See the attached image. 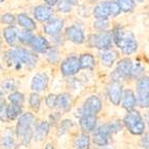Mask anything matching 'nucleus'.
<instances>
[{
    "instance_id": "nucleus-1",
    "label": "nucleus",
    "mask_w": 149,
    "mask_h": 149,
    "mask_svg": "<svg viewBox=\"0 0 149 149\" xmlns=\"http://www.w3.org/2000/svg\"><path fill=\"white\" fill-rule=\"evenodd\" d=\"M17 127H16V134L18 139H20L22 145H28L33 138V130H35V116L31 113H25L18 118Z\"/></svg>"
},
{
    "instance_id": "nucleus-2",
    "label": "nucleus",
    "mask_w": 149,
    "mask_h": 149,
    "mask_svg": "<svg viewBox=\"0 0 149 149\" xmlns=\"http://www.w3.org/2000/svg\"><path fill=\"white\" fill-rule=\"evenodd\" d=\"M112 37L116 45L122 50V52L124 54H132L138 49L137 41L134 40V37L130 32L124 31L122 28L119 27L114 30Z\"/></svg>"
},
{
    "instance_id": "nucleus-3",
    "label": "nucleus",
    "mask_w": 149,
    "mask_h": 149,
    "mask_svg": "<svg viewBox=\"0 0 149 149\" xmlns=\"http://www.w3.org/2000/svg\"><path fill=\"white\" fill-rule=\"evenodd\" d=\"M125 126L132 134H142L145 130V123L139 112L137 111H129L127 115L124 117Z\"/></svg>"
},
{
    "instance_id": "nucleus-4",
    "label": "nucleus",
    "mask_w": 149,
    "mask_h": 149,
    "mask_svg": "<svg viewBox=\"0 0 149 149\" xmlns=\"http://www.w3.org/2000/svg\"><path fill=\"white\" fill-rule=\"evenodd\" d=\"M120 8L118 3L116 1H104V2H101L97 5L94 10V16L97 19H107V17L109 16H115L119 15L120 13Z\"/></svg>"
},
{
    "instance_id": "nucleus-5",
    "label": "nucleus",
    "mask_w": 149,
    "mask_h": 149,
    "mask_svg": "<svg viewBox=\"0 0 149 149\" xmlns=\"http://www.w3.org/2000/svg\"><path fill=\"white\" fill-rule=\"evenodd\" d=\"M112 33L109 31H102L98 35L90 36L89 42L90 45L93 47H96L98 49L102 50H109L112 47Z\"/></svg>"
},
{
    "instance_id": "nucleus-6",
    "label": "nucleus",
    "mask_w": 149,
    "mask_h": 149,
    "mask_svg": "<svg viewBox=\"0 0 149 149\" xmlns=\"http://www.w3.org/2000/svg\"><path fill=\"white\" fill-rule=\"evenodd\" d=\"M102 107L101 100L97 96H90L85 101L82 107H80L78 111V116H85V115H96L100 112Z\"/></svg>"
},
{
    "instance_id": "nucleus-7",
    "label": "nucleus",
    "mask_w": 149,
    "mask_h": 149,
    "mask_svg": "<svg viewBox=\"0 0 149 149\" xmlns=\"http://www.w3.org/2000/svg\"><path fill=\"white\" fill-rule=\"evenodd\" d=\"M62 73L65 76H72L75 75L80 69L79 61L76 56H70L63 62L62 64Z\"/></svg>"
},
{
    "instance_id": "nucleus-8",
    "label": "nucleus",
    "mask_w": 149,
    "mask_h": 149,
    "mask_svg": "<svg viewBox=\"0 0 149 149\" xmlns=\"http://www.w3.org/2000/svg\"><path fill=\"white\" fill-rule=\"evenodd\" d=\"M16 55H17L18 60L20 61V63L25 64L28 68H33L37 64L38 57L35 53H32L31 51L24 48H19V49L15 50Z\"/></svg>"
},
{
    "instance_id": "nucleus-9",
    "label": "nucleus",
    "mask_w": 149,
    "mask_h": 149,
    "mask_svg": "<svg viewBox=\"0 0 149 149\" xmlns=\"http://www.w3.org/2000/svg\"><path fill=\"white\" fill-rule=\"evenodd\" d=\"M122 93H123L122 85L119 81H114V80H113L109 85V87H107V95H109V100H111V102L115 105L120 104L121 98H122Z\"/></svg>"
},
{
    "instance_id": "nucleus-10",
    "label": "nucleus",
    "mask_w": 149,
    "mask_h": 149,
    "mask_svg": "<svg viewBox=\"0 0 149 149\" xmlns=\"http://www.w3.org/2000/svg\"><path fill=\"white\" fill-rule=\"evenodd\" d=\"M48 86V77L45 73H38L31 80V90L33 93H39L45 91Z\"/></svg>"
},
{
    "instance_id": "nucleus-11",
    "label": "nucleus",
    "mask_w": 149,
    "mask_h": 149,
    "mask_svg": "<svg viewBox=\"0 0 149 149\" xmlns=\"http://www.w3.org/2000/svg\"><path fill=\"white\" fill-rule=\"evenodd\" d=\"M97 118L96 115H85L79 117V125L81 129L86 132H92L96 128Z\"/></svg>"
},
{
    "instance_id": "nucleus-12",
    "label": "nucleus",
    "mask_w": 149,
    "mask_h": 149,
    "mask_svg": "<svg viewBox=\"0 0 149 149\" xmlns=\"http://www.w3.org/2000/svg\"><path fill=\"white\" fill-rule=\"evenodd\" d=\"M66 36L71 42L75 43V44H81L85 41V35H84L82 30L75 25H72V26L67 28Z\"/></svg>"
},
{
    "instance_id": "nucleus-13",
    "label": "nucleus",
    "mask_w": 149,
    "mask_h": 149,
    "mask_svg": "<svg viewBox=\"0 0 149 149\" xmlns=\"http://www.w3.org/2000/svg\"><path fill=\"white\" fill-rule=\"evenodd\" d=\"M62 28H63V20H61L58 18L50 19L44 26L45 32L49 36H56L57 33H60Z\"/></svg>"
},
{
    "instance_id": "nucleus-14",
    "label": "nucleus",
    "mask_w": 149,
    "mask_h": 149,
    "mask_svg": "<svg viewBox=\"0 0 149 149\" xmlns=\"http://www.w3.org/2000/svg\"><path fill=\"white\" fill-rule=\"evenodd\" d=\"M72 104V99L71 96L67 93H63L56 96V102H55V107L60 109L61 112H69Z\"/></svg>"
},
{
    "instance_id": "nucleus-15",
    "label": "nucleus",
    "mask_w": 149,
    "mask_h": 149,
    "mask_svg": "<svg viewBox=\"0 0 149 149\" xmlns=\"http://www.w3.org/2000/svg\"><path fill=\"white\" fill-rule=\"evenodd\" d=\"M132 63L129 58H123L121 60L117 65L116 71L121 75L123 79H126L130 77L132 74Z\"/></svg>"
},
{
    "instance_id": "nucleus-16",
    "label": "nucleus",
    "mask_w": 149,
    "mask_h": 149,
    "mask_svg": "<svg viewBox=\"0 0 149 149\" xmlns=\"http://www.w3.org/2000/svg\"><path fill=\"white\" fill-rule=\"evenodd\" d=\"M122 105L125 109L127 111H132L134 107L137 104V100H136V96L134 93L132 92V90H125L124 92L122 93Z\"/></svg>"
},
{
    "instance_id": "nucleus-17",
    "label": "nucleus",
    "mask_w": 149,
    "mask_h": 149,
    "mask_svg": "<svg viewBox=\"0 0 149 149\" xmlns=\"http://www.w3.org/2000/svg\"><path fill=\"white\" fill-rule=\"evenodd\" d=\"M50 125L48 121H41L39 124L35 125V130H33V138L37 141H43L47 137L49 132Z\"/></svg>"
},
{
    "instance_id": "nucleus-18",
    "label": "nucleus",
    "mask_w": 149,
    "mask_h": 149,
    "mask_svg": "<svg viewBox=\"0 0 149 149\" xmlns=\"http://www.w3.org/2000/svg\"><path fill=\"white\" fill-rule=\"evenodd\" d=\"M52 8L50 6H47V5H39L35 10L36 19L39 21H42V22L49 20L51 16H52Z\"/></svg>"
},
{
    "instance_id": "nucleus-19",
    "label": "nucleus",
    "mask_w": 149,
    "mask_h": 149,
    "mask_svg": "<svg viewBox=\"0 0 149 149\" xmlns=\"http://www.w3.org/2000/svg\"><path fill=\"white\" fill-rule=\"evenodd\" d=\"M29 46H31L32 49L35 50L36 52L40 53H45L48 50V48H49L48 42L42 37H33Z\"/></svg>"
},
{
    "instance_id": "nucleus-20",
    "label": "nucleus",
    "mask_w": 149,
    "mask_h": 149,
    "mask_svg": "<svg viewBox=\"0 0 149 149\" xmlns=\"http://www.w3.org/2000/svg\"><path fill=\"white\" fill-rule=\"evenodd\" d=\"M18 29L15 26H10V27L5 28L4 32H3V36H4V39L6 41L8 45L10 46H15L16 43L18 41Z\"/></svg>"
},
{
    "instance_id": "nucleus-21",
    "label": "nucleus",
    "mask_w": 149,
    "mask_h": 149,
    "mask_svg": "<svg viewBox=\"0 0 149 149\" xmlns=\"http://www.w3.org/2000/svg\"><path fill=\"white\" fill-rule=\"evenodd\" d=\"M23 114V105L17 104H8V109H6V115H8V120H16Z\"/></svg>"
},
{
    "instance_id": "nucleus-22",
    "label": "nucleus",
    "mask_w": 149,
    "mask_h": 149,
    "mask_svg": "<svg viewBox=\"0 0 149 149\" xmlns=\"http://www.w3.org/2000/svg\"><path fill=\"white\" fill-rule=\"evenodd\" d=\"M18 23L24 28L25 30H28V31H32L37 28V25L33 21L30 19L28 16L24 15V14H20L18 16Z\"/></svg>"
},
{
    "instance_id": "nucleus-23",
    "label": "nucleus",
    "mask_w": 149,
    "mask_h": 149,
    "mask_svg": "<svg viewBox=\"0 0 149 149\" xmlns=\"http://www.w3.org/2000/svg\"><path fill=\"white\" fill-rule=\"evenodd\" d=\"M79 61V66L82 69H91L95 66V58L92 54L89 53H85L81 54L78 58Z\"/></svg>"
},
{
    "instance_id": "nucleus-24",
    "label": "nucleus",
    "mask_w": 149,
    "mask_h": 149,
    "mask_svg": "<svg viewBox=\"0 0 149 149\" xmlns=\"http://www.w3.org/2000/svg\"><path fill=\"white\" fill-rule=\"evenodd\" d=\"M4 60L10 67H15L16 69H20L21 68V63L20 61L18 60L15 50H10V51L5 53Z\"/></svg>"
},
{
    "instance_id": "nucleus-25",
    "label": "nucleus",
    "mask_w": 149,
    "mask_h": 149,
    "mask_svg": "<svg viewBox=\"0 0 149 149\" xmlns=\"http://www.w3.org/2000/svg\"><path fill=\"white\" fill-rule=\"evenodd\" d=\"M116 58H117V53L113 50H105L104 52H102L101 54L102 64L107 66V67L112 66L116 61Z\"/></svg>"
},
{
    "instance_id": "nucleus-26",
    "label": "nucleus",
    "mask_w": 149,
    "mask_h": 149,
    "mask_svg": "<svg viewBox=\"0 0 149 149\" xmlns=\"http://www.w3.org/2000/svg\"><path fill=\"white\" fill-rule=\"evenodd\" d=\"M74 143L77 149H89L90 138L87 134H81L79 136H77Z\"/></svg>"
},
{
    "instance_id": "nucleus-27",
    "label": "nucleus",
    "mask_w": 149,
    "mask_h": 149,
    "mask_svg": "<svg viewBox=\"0 0 149 149\" xmlns=\"http://www.w3.org/2000/svg\"><path fill=\"white\" fill-rule=\"evenodd\" d=\"M93 142L98 146H105L109 143V137L99 132L98 129H96V132H94V136H93Z\"/></svg>"
},
{
    "instance_id": "nucleus-28",
    "label": "nucleus",
    "mask_w": 149,
    "mask_h": 149,
    "mask_svg": "<svg viewBox=\"0 0 149 149\" xmlns=\"http://www.w3.org/2000/svg\"><path fill=\"white\" fill-rule=\"evenodd\" d=\"M138 93L149 95V77L142 76L138 82Z\"/></svg>"
},
{
    "instance_id": "nucleus-29",
    "label": "nucleus",
    "mask_w": 149,
    "mask_h": 149,
    "mask_svg": "<svg viewBox=\"0 0 149 149\" xmlns=\"http://www.w3.org/2000/svg\"><path fill=\"white\" fill-rule=\"evenodd\" d=\"M8 101L12 103V104H17V105H22L23 102H24V95L22 93L15 91V92L10 93L8 97Z\"/></svg>"
},
{
    "instance_id": "nucleus-30",
    "label": "nucleus",
    "mask_w": 149,
    "mask_h": 149,
    "mask_svg": "<svg viewBox=\"0 0 149 149\" xmlns=\"http://www.w3.org/2000/svg\"><path fill=\"white\" fill-rule=\"evenodd\" d=\"M29 105L33 111L38 112L39 109H40V105H41V98H40V95L38 94V93H31L29 96Z\"/></svg>"
},
{
    "instance_id": "nucleus-31",
    "label": "nucleus",
    "mask_w": 149,
    "mask_h": 149,
    "mask_svg": "<svg viewBox=\"0 0 149 149\" xmlns=\"http://www.w3.org/2000/svg\"><path fill=\"white\" fill-rule=\"evenodd\" d=\"M18 39L20 42H22L24 45H30L32 39H33V36H32L31 31H28V30H22L18 33Z\"/></svg>"
},
{
    "instance_id": "nucleus-32",
    "label": "nucleus",
    "mask_w": 149,
    "mask_h": 149,
    "mask_svg": "<svg viewBox=\"0 0 149 149\" xmlns=\"http://www.w3.org/2000/svg\"><path fill=\"white\" fill-rule=\"evenodd\" d=\"M117 3L120 10H122L123 12H130L136 6L134 0H117Z\"/></svg>"
},
{
    "instance_id": "nucleus-33",
    "label": "nucleus",
    "mask_w": 149,
    "mask_h": 149,
    "mask_svg": "<svg viewBox=\"0 0 149 149\" xmlns=\"http://www.w3.org/2000/svg\"><path fill=\"white\" fill-rule=\"evenodd\" d=\"M1 145H2L5 149H15L16 146H17L14 137L10 136V134H6L5 137H3L2 141H1Z\"/></svg>"
},
{
    "instance_id": "nucleus-34",
    "label": "nucleus",
    "mask_w": 149,
    "mask_h": 149,
    "mask_svg": "<svg viewBox=\"0 0 149 149\" xmlns=\"http://www.w3.org/2000/svg\"><path fill=\"white\" fill-rule=\"evenodd\" d=\"M73 123L71 120H64V121L61 122L60 127H58V130H57V136H62V134H66V132L69 130L71 127H72Z\"/></svg>"
},
{
    "instance_id": "nucleus-35",
    "label": "nucleus",
    "mask_w": 149,
    "mask_h": 149,
    "mask_svg": "<svg viewBox=\"0 0 149 149\" xmlns=\"http://www.w3.org/2000/svg\"><path fill=\"white\" fill-rule=\"evenodd\" d=\"M143 72H144V68H143V66L141 64L138 63L136 65H132L130 76H132L134 78H141L143 76Z\"/></svg>"
},
{
    "instance_id": "nucleus-36",
    "label": "nucleus",
    "mask_w": 149,
    "mask_h": 149,
    "mask_svg": "<svg viewBox=\"0 0 149 149\" xmlns=\"http://www.w3.org/2000/svg\"><path fill=\"white\" fill-rule=\"evenodd\" d=\"M136 100H137V103L141 107H149V95L138 93L137 97H136Z\"/></svg>"
},
{
    "instance_id": "nucleus-37",
    "label": "nucleus",
    "mask_w": 149,
    "mask_h": 149,
    "mask_svg": "<svg viewBox=\"0 0 149 149\" xmlns=\"http://www.w3.org/2000/svg\"><path fill=\"white\" fill-rule=\"evenodd\" d=\"M6 109H8V103L2 100L0 102V120L2 122H8V115H6Z\"/></svg>"
},
{
    "instance_id": "nucleus-38",
    "label": "nucleus",
    "mask_w": 149,
    "mask_h": 149,
    "mask_svg": "<svg viewBox=\"0 0 149 149\" xmlns=\"http://www.w3.org/2000/svg\"><path fill=\"white\" fill-rule=\"evenodd\" d=\"M1 88H2L4 91H6V92H10V91L15 90L16 84L13 79H6L1 84Z\"/></svg>"
},
{
    "instance_id": "nucleus-39",
    "label": "nucleus",
    "mask_w": 149,
    "mask_h": 149,
    "mask_svg": "<svg viewBox=\"0 0 149 149\" xmlns=\"http://www.w3.org/2000/svg\"><path fill=\"white\" fill-rule=\"evenodd\" d=\"M109 26V20L107 19H98L94 23V27L98 30H104Z\"/></svg>"
},
{
    "instance_id": "nucleus-40",
    "label": "nucleus",
    "mask_w": 149,
    "mask_h": 149,
    "mask_svg": "<svg viewBox=\"0 0 149 149\" xmlns=\"http://www.w3.org/2000/svg\"><path fill=\"white\" fill-rule=\"evenodd\" d=\"M109 129H111V134H115V132H118L120 130H122L123 128V124H122L120 121H114L109 123Z\"/></svg>"
},
{
    "instance_id": "nucleus-41",
    "label": "nucleus",
    "mask_w": 149,
    "mask_h": 149,
    "mask_svg": "<svg viewBox=\"0 0 149 149\" xmlns=\"http://www.w3.org/2000/svg\"><path fill=\"white\" fill-rule=\"evenodd\" d=\"M46 105H47L49 109H53L55 107V102H56V95L54 94H50L46 97Z\"/></svg>"
},
{
    "instance_id": "nucleus-42",
    "label": "nucleus",
    "mask_w": 149,
    "mask_h": 149,
    "mask_svg": "<svg viewBox=\"0 0 149 149\" xmlns=\"http://www.w3.org/2000/svg\"><path fill=\"white\" fill-rule=\"evenodd\" d=\"M47 60L49 63L51 64H54L57 60V51L55 48H52V49L49 50V52L47 53Z\"/></svg>"
},
{
    "instance_id": "nucleus-43",
    "label": "nucleus",
    "mask_w": 149,
    "mask_h": 149,
    "mask_svg": "<svg viewBox=\"0 0 149 149\" xmlns=\"http://www.w3.org/2000/svg\"><path fill=\"white\" fill-rule=\"evenodd\" d=\"M61 113L60 112H56V113H53V114H51L49 116V125L50 126H52V125H55L58 122V120H60L61 118Z\"/></svg>"
},
{
    "instance_id": "nucleus-44",
    "label": "nucleus",
    "mask_w": 149,
    "mask_h": 149,
    "mask_svg": "<svg viewBox=\"0 0 149 149\" xmlns=\"http://www.w3.org/2000/svg\"><path fill=\"white\" fill-rule=\"evenodd\" d=\"M1 21L2 23H6V24H13L15 22V17L12 14H5L1 17Z\"/></svg>"
},
{
    "instance_id": "nucleus-45",
    "label": "nucleus",
    "mask_w": 149,
    "mask_h": 149,
    "mask_svg": "<svg viewBox=\"0 0 149 149\" xmlns=\"http://www.w3.org/2000/svg\"><path fill=\"white\" fill-rule=\"evenodd\" d=\"M141 147H143L144 149H149V132L146 134H144V137L141 139Z\"/></svg>"
},
{
    "instance_id": "nucleus-46",
    "label": "nucleus",
    "mask_w": 149,
    "mask_h": 149,
    "mask_svg": "<svg viewBox=\"0 0 149 149\" xmlns=\"http://www.w3.org/2000/svg\"><path fill=\"white\" fill-rule=\"evenodd\" d=\"M60 10H64V12H69L70 10V4L67 2H65V1H62V2L60 3Z\"/></svg>"
},
{
    "instance_id": "nucleus-47",
    "label": "nucleus",
    "mask_w": 149,
    "mask_h": 149,
    "mask_svg": "<svg viewBox=\"0 0 149 149\" xmlns=\"http://www.w3.org/2000/svg\"><path fill=\"white\" fill-rule=\"evenodd\" d=\"M45 2L47 3L48 6H53V5H55L57 3V0H45Z\"/></svg>"
},
{
    "instance_id": "nucleus-48",
    "label": "nucleus",
    "mask_w": 149,
    "mask_h": 149,
    "mask_svg": "<svg viewBox=\"0 0 149 149\" xmlns=\"http://www.w3.org/2000/svg\"><path fill=\"white\" fill-rule=\"evenodd\" d=\"M63 1L69 3V4H72V5H74V4H76V3H77V0H63Z\"/></svg>"
},
{
    "instance_id": "nucleus-49",
    "label": "nucleus",
    "mask_w": 149,
    "mask_h": 149,
    "mask_svg": "<svg viewBox=\"0 0 149 149\" xmlns=\"http://www.w3.org/2000/svg\"><path fill=\"white\" fill-rule=\"evenodd\" d=\"M45 149H54V148H53V146H52V145L47 144V145H46V147H45Z\"/></svg>"
},
{
    "instance_id": "nucleus-50",
    "label": "nucleus",
    "mask_w": 149,
    "mask_h": 149,
    "mask_svg": "<svg viewBox=\"0 0 149 149\" xmlns=\"http://www.w3.org/2000/svg\"><path fill=\"white\" fill-rule=\"evenodd\" d=\"M146 122H147V124H148V126H149V112L146 114Z\"/></svg>"
},
{
    "instance_id": "nucleus-51",
    "label": "nucleus",
    "mask_w": 149,
    "mask_h": 149,
    "mask_svg": "<svg viewBox=\"0 0 149 149\" xmlns=\"http://www.w3.org/2000/svg\"><path fill=\"white\" fill-rule=\"evenodd\" d=\"M2 98H3V92L1 91V90H0V101L2 100Z\"/></svg>"
},
{
    "instance_id": "nucleus-52",
    "label": "nucleus",
    "mask_w": 149,
    "mask_h": 149,
    "mask_svg": "<svg viewBox=\"0 0 149 149\" xmlns=\"http://www.w3.org/2000/svg\"><path fill=\"white\" fill-rule=\"evenodd\" d=\"M138 2H142V1H143V0H137Z\"/></svg>"
},
{
    "instance_id": "nucleus-53",
    "label": "nucleus",
    "mask_w": 149,
    "mask_h": 149,
    "mask_svg": "<svg viewBox=\"0 0 149 149\" xmlns=\"http://www.w3.org/2000/svg\"><path fill=\"white\" fill-rule=\"evenodd\" d=\"M0 48H1V42H0Z\"/></svg>"
},
{
    "instance_id": "nucleus-54",
    "label": "nucleus",
    "mask_w": 149,
    "mask_h": 149,
    "mask_svg": "<svg viewBox=\"0 0 149 149\" xmlns=\"http://www.w3.org/2000/svg\"><path fill=\"white\" fill-rule=\"evenodd\" d=\"M2 1H3V0H0V2H2Z\"/></svg>"
},
{
    "instance_id": "nucleus-55",
    "label": "nucleus",
    "mask_w": 149,
    "mask_h": 149,
    "mask_svg": "<svg viewBox=\"0 0 149 149\" xmlns=\"http://www.w3.org/2000/svg\"><path fill=\"white\" fill-rule=\"evenodd\" d=\"M0 70H1V66H0Z\"/></svg>"
}]
</instances>
